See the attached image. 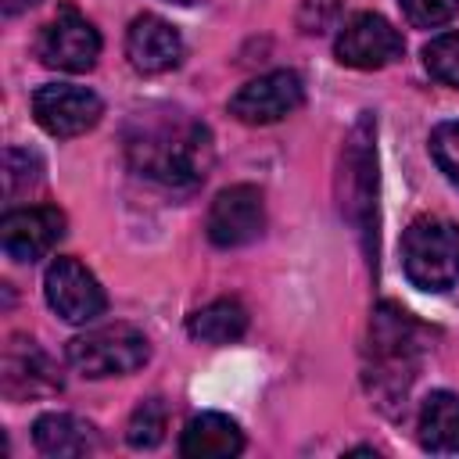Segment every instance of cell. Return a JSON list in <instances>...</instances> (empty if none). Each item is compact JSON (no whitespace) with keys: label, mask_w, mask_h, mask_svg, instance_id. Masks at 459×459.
I'll use <instances>...</instances> for the list:
<instances>
[{"label":"cell","mask_w":459,"mask_h":459,"mask_svg":"<svg viewBox=\"0 0 459 459\" xmlns=\"http://www.w3.org/2000/svg\"><path fill=\"white\" fill-rule=\"evenodd\" d=\"M212 133L186 118V115H165V118H147L140 129L129 136V161L140 176L172 186V190H190L197 186L208 169H212Z\"/></svg>","instance_id":"cell-1"},{"label":"cell","mask_w":459,"mask_h":459,"mask_svg":"<svg viewBox=\"0 0 459 459\" xmlns=\"http://www.w3.org/2000/svg\"><path fill=\"white\" fill-rule=\"evenodd\" d=\"M402 269L420 290H448L459 283V226L437 215H420L402 237Z\"/></svg>","instance_id":"cell-2"},{"label":"cell","mask_w":459,"mask_h":459,"mask_svg":"<svg viewBox=\"0 0 459 459\" xmlns=\"http://www.w3.org/2000/svg\"><path fill=\"white\" fill-rule=\"evenodd\" d=\"M151 355V344L143 337V330L129 326V323H108L97 330H86L79 337L68 341L65 359L75 373L82 377H126L136 373Z\"/></svg>","instance_id":"cell-3"},{"label":"cell","mask_w":459,"mask_h":459,"mask_svg":"<svg viewBox=\"0 0 459 459\" xmlns=\"http://www.w3.org/2000/svg\"><path fill=\"white\" fill-rule=\"evenodd\" d=\"M36 54L57 72H90L100 57V32L75 7H61L36 39Z\"/></svg>","instance_id":"cell-4"},{"label":"cell","mask_w":459,"mask_h":459,"mask_svg":"<svg viewBox=\"0 0 459 459\" xmlns=\"http://www.w3.org/2000/svg\"><path fill=\"white\" fill-rule=\"evenodd\" d=\"M43 294H47V305L65 323H93L108 308V298H104V287L97 283V276L79 258H68V255L54 258L47 265Z\"/></svg>","instance_id":"cell-5"},{"label":"cell","mask_w":459,"mask_h":459,"mask_svg":"<svg viewBox=\"0 0 459 459\" xmlns=\"http://www.w3.org/2000/svg\"><path fill=\"white\" fill-rule=\"evenodd\" d=\"M32 115H36L39 129H47L57 140H68V136H82L86 129H93L104 115V104L86 86L47 82L32 93Z\"/></svg>","instance_id":"cell-6"},{"label":"cell","mask_w":459,"mask_h":459,"mask_svg":"<svg viewBox=\"0 0 459 459\" xmlns=\"http://www.w3.org/2000/svg\"><path fill=\"white\" fill-rule=\"evenodd\" d=\"M208 240L215 247H244L265 230V201L262 190L251 183H237L215 194L208 208Z\"/></svg>","instance_id":"cell-7"},{"label":"cell","mask_w":459,"mask_h":459,"mask_svg":"<svg viewBox=\"0 0 459 459\" xmlns=\"http://www.w3.org/2000/svg\"><path fill=\"white\" fill-rule=\"evenodd\" d=\"M305 100V86L298 79V72H265L251 82H244L233 97H230V115L247 122V126H269L287 118L290 111H298Z\"/></svg>","instance_id":"cell-8"},{"label":"cell","mask_w":459,"mask_h":459,"mask_svg":"<svg viewBox=\"0 0 459 459\" xmlns=\"http://www.w3.org/2000/svg\"><path fill=\"white\" fill-rule=\"evenodd\" d=\"M405 50V39L402 32L384 18V14H355L341 32H337V43H333V54L341 65L348 68H362V72H373V68H384L391 61H398Z\"/></svg>","instance_id":"cell-9"},{"label":"cell","mask_w":459,"mask_h":459,"mask_svg":"<svg viewBox=\"0 0 459 459\" xmlns=\"http://www.w3.org/2000/svg\"><path fill=\"white\" fill-rule=\"evenodd\" d=\"M61 237H65V215L54 204L14 208L0 222V244L14 262H36L50 255Z\"/></svg>","instance_id":"cell-10"},{"label":"cell","mask_w":459,"mask_h":459,"mask_svg":"<svg viewBox=\"0 0 459 459\" xmlns=\"http://www.w3.org/2000/svg\"><path fill=\"white\" fill-rule=\"evenodd\" d=\"M126 57L143 75L172 72L183 61V36L158 14H136L126 29Z\"/></svg>","instance_id":"cell-11"},{"label":"cell","mask_w":459,"mask_h":459,"mask_svg":"<svg viewBox=\"0 0 459 459\" xmlns=\"http://www.w3.org/2000/svg\"><path fill=\"white\" fill-rule=\"evenodd\" d=\"M61 387V377L47 351L29 341V337H11L4 348V394L11 398H32V394H50Z\"/></svg>","instance_id":"cell-12"},{"label":"cell","mask_w":459,"mask_h":459,"mask_svg":"<svg viewBox=\"0 0 459 459\" xmlns=\"http://www.w3.org/2000/svg\"><path fill=\"white\" fill-rule=\"evenodd\" d=\"M179 452L186 459H230L244 452V434L237 420L222 412H201L183 427Z\"/></svg>","instance_id":"cell-13"},{"label":"cell","mask_w":459,"mask_h":459,"mask_svg":"<svg viewBox=\"0 0 459 459\" xmlns=\"http://www.w3.org/2000/svg\"><path fill=\"white\" fill-rule=\"evenodd\" d=\"M32 441L43 455H57V459H72V455H86L97 448V434L86 420L72 416V412H47L32 423Z\"/></svg>","instance_id":"cell-14"},{"label":"cell","mask_w":459,"mask_h":459,"mask_svg":"<svg viewBox=\"0 0 459 459\" xmlns=\"http://www.w3.org/2000/svg\"><path fill=\"white\" fill-rule=\"evenodd\" d=\"M420 445L437 455L459 452V394L430 391L420 405Z\"/></svg>","instance_id":"cell-15"},{"label":"cell","mask_w":459,"mask_h":459,"mask_svg":"<svg viewBox=\"0 0 459 459\" xmlns=\"http://www.w3.org/2000/svg\"><path fill=\"white\" fill-rule=\"evenodd\" d=\"M186 330L194 341H204V344H230L237 337H244L247 330V308L233 298H219L204 308H197L190 319H186Z\"/></svg>","instance_id":"cell-16"},{"label":"cell","mask_w":459,"mask_h":459,"mask_svg":"<svg viewBox=\"0 0 459 459\" xmlns=\"http://www.w3.org/2000/svg\"><path fill=\"white\" fill-rule=\"evenodd\" d=\"M161 437H165V405H161V398H147L133 409L126 441L133 448H154V445H161Z\"/></svg>","instance_id":"cell-17"},{"label":"cell","mask_w":459,"mask_h":459,"mask_svg":"<svg viewBox=\"0 0 459 459\" xmlns=\"http://www.w3.org/2000/svg\"><path fill=\"white\" fill-rule=\"evenodd\" d=\"M423 65L427 72L445 82V86H459V32H441L423 47Z\"/></svg>","instance_id":"cell-18"},{"label":"cell","mask_w":459,"mask_h":459,"mask_svg":"<svg viewBox=\"0 0 459 459\" xmlns=\"http://www.w3.org/2000/svg\"><path fill=\"white\" fill-rule=\"evenodd\" d=\"M430 154L437 169L459 186V122H441L430 133Z\"/></svg>","instance_id":"cell-19"},{"label":"cell","mask_w":459,"mask_h":459,"mask_svg":"<svg viewBox=\"0 0 459 459\" xmlns=\"http://www.w3.org/2000/svg\"><path fill=\"white\" fill-rule=\"evenodd\" d=\"M398 4L416 29H437L459 11V0H398Z\"/></svg>","instance_id":"cell-20"},{"label":"cell","mask_w":459,"mask_h":459,"mask_svg":"<svg viewBox=\"0 0 459 459\" xmlns=\"http://www.w3.org/2000/svg\"><path fill=\"white\" fill-rule=\"evenodd\" d=\"M337 7H341V0H301L298 25H301L305 32H323V29L337 18Z\"/></svg>","instance_id":"cell-21"},{"label":"cell","mask_w":459,"mask_h":459,"mask_svg":"<svg viewBox=\"0 0 459 459\" xmlns=\"http://www.w3.org/2000/svg\"><path fill=\"white\" fill-rule=\"evenodd\" d=\"M29 4H36V0H4V11H7V14H18V11L29 7Z\"/></svg>","instance_id":"cell-22"},{"label":"cell","mask_w":459,"mask_h":459,"mask_svg":"<svg viewBox=\"0 0 459 459\" xmlns=\"http://www.w3.org/2000/svg\"><path fill=\"white\" fill-rule=\"evenodd\" d=\"M169 4H194V0H169Z\"/></svg>","instance_id":"cell-23"}]
</instances>
